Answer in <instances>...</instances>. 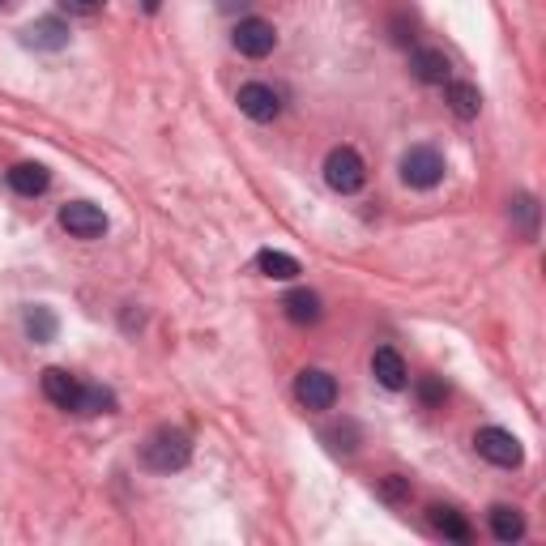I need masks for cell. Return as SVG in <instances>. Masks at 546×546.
I'll list each match as a JSON object with an SVG mask.
<instances>
[{"mask_svg":"<svg viewBox=\"0 0 546 546\" xmlns=\"http://www.w3.org/2000/svg\"><path fill=\"white\" fill-rule=\"evenodd\" d=\"M60 227L73 239H99V235H107V214L90 201H69L60 210Z\"/></svg>","mask_w":546,"mask_h":546,"instance_id":"cell-8","label":"cell"},{"mask_svg":"<svg viewBox=\"0 0 546 546\" xmlns=\"http://www.w3.org/2000/svg\"><path fill=\"white\" fill-rule=\"evenodd\" d=\"M444 99L461 120H474L478 111H483V94H478V86H470V82H444Z\"/></svg>","mask_w":546,"mask_h":546,"instance_id":"cell-17","label":"cell"},{"mask_svg":"<svg viewBox=\"0 0 546 546\" xmlns=\"http://www.w3.org/2000/svg\"><path fill=\"white\" fill-rule=\"evenodd\" d=\"M295 397L303 410H333L337 401V380L325 372V367H303L295 376Z\"/></svg>","mask_w":546,"mask_h":546,"instance_id":"cell-5","label":"cell"},{"mask_svg":"<svg viewBox=\"0 0 546 546\" xmlns=\"http://www.w3.org/2000/svg\"><path fill=\"white\" fill-rule=\"evenodd\" d=\"M512 218L521 222L525 235H534V222H538V205H534V197H517V201H512Z\"/></svg>","mask_w":546,"mask_h":546,"instance_id":"cell-24","label":"cell"},{"mask_svg":"<svg viewBox=\"0 0 546 546\" xmlns=\"http://www.w3.org/2000/svg\"><path fill=\"white\" fill-rule=\"evenodd\" d=\"M188 461H192V436L180 427H158L154 436L141 444V465L154 474H175V470H184Z\"/></svg>","mask_w":546,"mask_h":546,"instance_id":"cell-1","label":"cell"},{"mask_svg":"<svg viewBox=\"0 0 546 546\" xmlns=\"http://www.w3.org/2000/svg\"><path fill=\"white\" fill-rule=\"evenodd\" d=\"M427 517H431V525L440 529V534L448 538V542H470L474 538V529H470V521L461 517L457 508H444V504H431L427 508Z\"/></svg>","mask_w":546,"mask_h":546,"instance_id":"cell-15","label":"cell"},{"mask_svg":"<svg viewBox=\"0 0 546 546\" xmlns=\"http://www.w3.org/2000/svg\"><path fill=\"white\" fill-rule=\"evenodd\" d=\"M282 308H286V316H291L295 325H316V320L325 316V308H320V295L308 291V286H299V291L286 295V299H282Z\"/></svg>","mask_w":546,"mask_h":546,"instance_id":"cell-14","label":"cell"},{"mask_svg":"<svg viewBox=\"0 0 546 546\" xmlns=\"http://www.w3.org/2000/svg\"><path fill=\"white\" fill-rule=\"evenodd\" d=\"M47 184H52V171L43 163H18L9 167V188L18 192V197H43Z\"/></svg>","mask_w":546,"mask_h":546,"instance_id":"cell-13","label":"cell"},{"mask_svg":"<svg viewBox=\"0 0 546 546\" xmlns=\"http://www.w3.org/2000/svg\"><path fill=\"white\" fill-rule=\"evenodd\" d=\"M325 184H329L333 192H342V197H350V192H359V188L367 184V163L359 158L355 146L329 150V158H325Z\"/></svg>","mask_w":546,"mask_h":546,"instance_id":"cell-2","label":"cell"},{"mask_svg":"<svg viewBox=\"0 0 546 546\" xmlns=\"http://www.w3.org/2000/svg\"><path fill=\"white\" fill-rule=\"evenodd\" d=\"M5 5H9V0H0V9H5Z\"/></svg>","mask_w":546,"mask_h":546,"instance_id":"cell-28","label":"cell"},{"mask_svg":"<svg viewBox=\"0 0 546 546\" xmlns=\"http://www.w3.org/2000/svg\"><path fill=\"white\" fill-rule=\"evenodd\" d=\"M239 111H244L248 120H256V124H273L282 116V94L273 90V86H265V82H248V86H239Z\"/></svg>","mask_w":546,"mask_h":546,"instance_id":"cell-7","label":"cell"},{"mask_svg":"<svg viewBox=\"0 0 546 546\" xmlns=\"http://www.w3.org/2000/svg\"><path fill=\"white\" fill-rule=\"evenodd\" d=\"M256 269H261L265 278H273V282H291V278H299V261H295V256L273 252V248H265L261 256H256Z\"/></svg>","mask_w":546,"mask_h":546,"instance_id":"cell-19","label":"cell"},{"mask_svg":"<svg viewBox=\"0 0 546 546\" xmlns=\"http://www.w3.org/2000/svg\"><path fill=\"white\" fill-rule=\"evenodd\" d=\"M380 495L389 504H401V500H410V478H401V474H389V478H380Z\"/></svg>","mask_w":546,"mask_h":546,"instance_id":"cell-23","label":"cell"},{"mask_svg":"<svg viewBox=\"0 0 546 546\" xmlns=\"http://www.w3.org/2000/svg\"><path fill=\"white\" fill-rule=\"evenodd\" d=\"M56 333H60V320H56L52 308H43V303L26 308V337H30V342L47 346V342H56Z\"/></svg>","mask_w":546,"mask_h":546,"instance_id":"cell-18","label":"cell"},{"mask_svg":"<svg viewBox=\"0 0 546 546\" xmlns=\"http://www.w3.org/2000/svg\"><path fill=\"white\" fill-rule=\"evenodd\" d=\"M444 180V154L431 150V146H410L406 154H401V184L406 188H436Z\"/></svg>","mask_w":546,"mask_h":546,"instance_id":"cell-3","label":"cell"},{"mask_svg":"<svg viewBox=\"0 0 546 546\" xmlns=\"http://www.w3.org/2000/svg\"><path fill=\"white\" fill-rule=\"evenodd\" d=\"M474 448H478V457L491 461V465H500V470H517V465L525 461L521 440L512 436V431H504V427H483L474 436Z\"/></svg>","mask_w":546,"mask_h":546,"instance_id":"cell-4","label":"cell"},{"mask_svg":"<svg viewBox=\"0 0 546 546\" xmlns=\"http://www.w3.org/2000/svg\"><path fill=\"white\" fill-rule=\"evenodd\" d=\"M491 534L495 542H521L525 538V517H521V508H508V504H495L491 508Z\"/></svg>","mask_w":546,"mask_h":546,"instance_id":"cell-16","label":"cell"},{"mask_svg":"<svg viewBox=\"0 0 546 546\" xmlns=\"http://www.w3.org/2000/svg\"><path fill=\"white\" fill-rule=\"evenodd\" d=\"M419 401H423L427 410L444 406V401H448V389H444V380H440V376H423V380H419Z\"/></svg>","mask_w":546,"mask_h":546,"instance_id":"cell-21","label":"cell"},{"mask_svg":"<svg viewBox=\"0 0 546 546\" xmlns=\"http://www.w3.org/2000/svg\"><path fill=\"white\" fill-rule=\"evenodd\" d=\"M22 43L35 47V52H60V47H69V26L60 18H39L22 30Z\"/></svg>","mask_w":546,"mask_h":546,"instance_id":"cell-10","label":"cell"},{"mask_svg":"<svg viewBox=\"0 0 546 546\" xmlns=\"http://www.w3.org/2000/svg\"><path fill=\"white\" fill-rule=\"evenodd\" d=\"M231 43H235V52L239 56H248V60H265L273 47H278V30H273V22H265V18H244L235 26V35H231Z\"/></svg>","mask_w":546,"mask_h":546,"instance_id":"cell-6","label":"cell"},{"mask_svg":"<svg viewBox=\"0 0 546 546\" xmlns=\"http://www.w3.org/2000/svg\"><path fill=\"white\" fill-rule=\"evenodd\" d=\"M410 69L427 86H444L448 77H453V64H448V56L440 52V47H419V52L410 56Z\"/></svg>","mask_w":546,"mask_h":546,"instance_id":"cell-11","label":"cell"},{"mask_svg":"<svg viewBox=\"0 0 546 546\" xmlns=\"http://www.w3.org/2000/svg\"><path fill=\"white\" fill-rule=\"evenodd\" d=\"M252 0H218V9H227V13H235V9H248Z\"/></svg>","mask_w":546,"mask_h":546,"instance_id":"cell-26","label":"cell"},{"mask_svg":"<svg viewBox=\"0 0 546 546\" xmlns=\"http://www.w3.org/2000/svg\"><path fill=\"white\" fill-rule=\"evenodd\" d=\"M107 5V0H60V9H69V13H77V18H94Z\"/></svg>","mask_w":546,"mask_h":546,"instance_id":"cell-25","label":"cell"},{"mask_svg":"<svg viewBox=\"0 0 546 546\" xmlns=\"http://www.w3.org/2000/svg\"><path fill=\"white\" fill-rule=\"evenodd\" d=\"M111 410H116V393L103 389V384H82L77 414H111Z\"/></svg>","mask_w":546,"mask_h":546,"instance_id":"cell-20","label":"cell"},{"mask_svg":"<svg viewBox=\"0 0 546 546\" xmlns=\"http://www.w3.org/2000/svg\"><path fill=\"white\" fill-rule=\"evenodd\" d=\"M372 376L384 384L389 393H397V389H406V359L397 355L393 346H376V355H372Z\"/></svg>","mask_w":546,"mask_h":546,"instance_id":"cell-12","label":"cell"},{"mask_svg":"<svg viewBox=\"0 0 546 546\" xmlns=\"http://www.w3.org/2000/svg\"><path fill=\"white\" fill-rule=\"evenodd\" d=\"M43 397L60 410H73L77 414V397H82V380L69 376L64 367H47L43 372Z\"/></svg>","mask_w":546,"mask_h":546,"instance_id":"cell-9","label":"cell"},{"mask_svg":"<svg viewBox=\"0 0 546 546\" xmlns=\"http://www.w3.org/2000/svg\"><path fill=\"white\" fill-rule=\"evenodd\" d=\"M158 5H163V0H141V9L146 13H158Z\"/></svg>","mask_w":546,"mask_h":546,"instance_id":"cell-27","label":"cell"},{"mask_svg":"<svg viewBox=\"0 0 546 546\" xmlns=\"http://www.w3.org/2000/svg\"><path fill=\"white\" fill-rule=\"evenodd\" d=\"M329 448H337V453H355V440H359V427L355 423H342V427H329L325 431Z\"/></svg>","mask_w":546,"mask_h":546,"instance_id":"cell-22","label":"cell"}]
</instances>
